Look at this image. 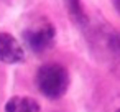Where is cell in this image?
Instances as JSON below:
<instances>
[{
    "mask_svg": "<svg viewBox=\"0 0 120 112\" xmlns=\"http://www.w3.org/2000/svg\"><path fill=\"white\" fill-rule=\"evenodd\" d=\"M36 86L48 99H59L69 87V73L58 63L43 64L36 73Z\"/></svg>",
    "mask_w": 120,
    "mask_h": 112,
    "instance_id": "1",
    "label": "cell"
},
{
    "mask_svg": "<svg viewBox=\"0 0 120 112\" xmlns=\"http://www.w3.org/2000/svg\"><path fill=\"white\" fill-rule=\"evenodd\" d=\"M23 43L33 53L40 54L51 50L56 43V30L53 23L45 17H35L22 31Z\"/></svg>",
    "mask_w": 120,
    "mask_h": 112,
    "instance_id": "2",
    "label": "cell"
},
{
    "mask_svg": "<svg viewBox=\"0 0 120 112\" xmlns=\"http://www.w3.org/2000/svg\"><path fill=\"white\" fill-rule=\"evenodd\" d=\"M25 59V50L18 40L10 33H0V61L7 64H18Z\"/></svg>",
    "mask_w": 120,
    "mask_h": 112,
    "instance_id": "3",
    "label": "cell"
},
{
    "mask_svg": "<svg viewBox=\"0 0 120 112\" xmlns=\"http://www.w3.org/2000/svg\"><path fill=\"white\" fill-rule=\"evenodd\" d=\"M5 112H40V104L33 97L13 96L7 100Z\"/></svg>",
    "mask_w": 120,
    "mask_h": 112,
    "instance_id": "4",
    "label": "cell"
},
{
    "mask_svg": "<svg viewBox=\"0 0 120 112\" xmlns=\"http://www.w3.org/2000/svg\"><path fill=\"white\" fill-rule=\"evenodd\" d=\"M66 5H68V10H69L71 17H72L76 22H79V23H86V22H87L86 13H84L82 7H81V2H79V0H66Z\"/></svg>",
    "mask_w": 120,
    "mask_h": 112,
    "instance_id": "5",
    "label": "cell"
},
{
    "mask_svg": "<svg viewBox=\"0 0 120 112\" xmlns=\"http://www.w3.org/2000/svg\"><path fill=\"white\" fill-rule=\"evenodd\" d=\"M112 50H113V53L120 54V33H115L112 36Z\"/></svg>",
    "mask_w": 120,
    "mask_h": 112,
    "instance_id": "6",
    "label": "cell"
},
{
    "mask_svg": "<svg viewBox=\"0 0 120 112\" xmlns=\"http://www.w3.org/2000/svg\"><path fill=\"white\" fill-rule=\"evenodd\" d=\"M115 7H117V10L120 12V0H115Z\"/></svg>",
    "mask_w": 120,
    "mask_h": 112,
    "instance_id": "7",
    "label": "cell"
},
{
    "mask_svg": "<svg viewBox=\"0 0 120 112\" xmlns=\"http://www.w3.org/2000/svg\"><path fill=\"white\" fill-rule=\"evenodd\" d=\"M115 112H120V109H117V110H115Z\"/></svg>",
    "mask_w": 120,
    "mask_h": 112,
    "instance_id": "8",
    "label": "cell"
}]
</instances>
